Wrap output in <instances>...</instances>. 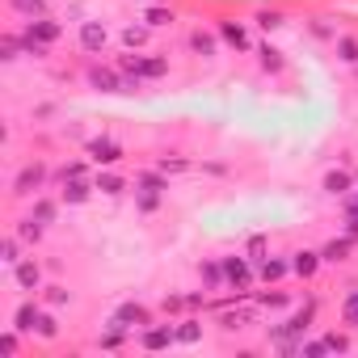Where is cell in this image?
Returning <instances> with one entry per match:
<instances>
[{"mask_svg":"<svg viewBox=\"0 0 358 358\" xmlns=\"http://www.w3.org/2000/svg\"><path fill=\"white\" fill-rule=\"evenodd\" d=\"M64 38V26L55 22V17H34V22H26L22 26V43H26V55H34V59H47L51 55V47Z\"/></svg>","mask_w":358,"mask_h":358,"instance_id":"obj_1","label":"cell"},{"mask_svg":"<svg viewBox=\"0 0 358 358\" xmlns=\"http://www.w3.org/2000/svg\"><path fill=\"white\" fill-rule=\"evenodd\" d=\"M316 312H320V299H316V295H308L303 303H295V308H291V316H287V320L270 324V341H282V337H308V329L316 324Z\"/></svg>","mask_w":358,"mask_h":358,"instance_id":"obj_2","label":"cell"},{"mask_svg":"<svg viewBox=\"0 0 358 358\" xmlns=\"http://www.w3.org/2000/svg\"><path fill=\"white\" fill-rule=\"evenodd\" d=\"M224 262V278H228V291L236 299H249L253 295V282H257V266L249 262V253H232V257H220Z\"/></svg>","mask_w":358,"mask_h":358,"instance_id":"obj_3","label":"cell"},{"mask_svg":"<svg viewBox=\"0 0 358 358\" xmlns=\"http://www.w3.org/2000/svg\"><path fill=\"white\" fill-rule=\"evenodd\" d=\"M47 177H51L47 160H26V164L17 169V177H13V199H34V194H43V190H47Z\"/></svg>","mask_w":358,"mask_h":358,"instance_id":"obj_4","label":"cell"},{"mask_svg":"<svg viewBox=\"0 0 358 358\" xmlns=\"http://www.w3.org/2000/svg\"><path fill=\"white\" fill-rule=\"evenodd\" d=\"M152 320H156V316H152L148 303H139V299H122L106 324H118V329H127V333H139V329H148Z\"/></svg>","mask_w":358,"mask_h":358,"instance_id":"obj_5","label":"cell"},{"mask_svg":"<svg viewBox=\"0 0 358 358\" xmlns=\"http://www.w3.org/2000/svg\"><path fill=\"white\" fill-rule=\"evenodd\" d=\"M85 156H89V164H97V169H114V164L127 156V148H122L114 135H93V139L85 143Z\"/></svg>","mask_w":358,"mask_h":358,"instance_id":"obj_6","label":"cell"},{"mask_svg":"<svg viewBox=\"0 0 358 358\" xmlns=\"http://www.w3.org/2000/svg\"><path fill=\"white\" fill-rule=\"evenodd\" d=\"M85 80H89V89H97V93H127V76H122L118 64H93V68L85 72Z\"/></svg>","mask_w":358,"mask_h":358,"instance_id":"obj_7","label":"cell"},{"mask_svg":"<svg viewBox=\"0 0 358 358\" xmlns=\"http://www.w3.org/2000/svg\"><path fill=\"white\" fill-rule=\"evenodd\" d=\"M135 345H139V350H173V345H177V320H169V324L152 320L148 329L135 333Z\"/></svg>","mask_w":358,"mask_h":358,"instance_id":"obj_8","label":"cell"},{"mask_svg":"<svg viewBox=\"0 0 358 358\" xmlns=\"http://www.w3.org/2000/svg\"><path fill=\"white\" fill-rule=\"evenodd\" d=\"M76 43H80L85 55H101V51L110 47V30H106V22H101V17H85L80 30H76Z\"/></svg>","mask_w":358,"mask_h":358,"instance_id":"obj_9","label":"cell"},{"mask_svg":"<svg viewBox=\"0 0 358 358\" xmlns=\"http://www.w3.org/2000/svg\"><path fill=\"white\" fill-rule=\"evenodd\" d=\"M13 282H17V291H22V295H38V291L47 287L43 262H38V257H22V262L13 266Z\"/></svg>","mask_w":358,"mask_h":358,"instance_id":"obj_10","label":"cell"},{"mask_svg":"<svg viewBox=\"0 0 358 358\" xmlns=\"http://www.w3.org/2000/svg\"><path fill=\"white\" fill-rule=\"evenodd\" d=\"M220 38H224V47H232L236 55H249V51H257V43H253V34H249V26L245 22H236V17H224L220 26Z\"/></svg>","mask_w":358,"mask_h":358,"instance_id":"obj_11","label":"cell"},{"mask_svg":"<svg viewBox=\"0 0 358 358\" xmlns=\"http://www.w3.org/2000/svg\"><path fill=\"white\" fill-rule=\"evenodd\" d=\"M186 47H190L194 55H203V59H215L220 47H224V38H220V30H203V26H194V30L186 34Z\"/></svg>","mask_w":358,"mask_h":358,"instance_id":"obj_12","label":"cell"},{"mask_svg":"<svg viewBox=\"0 0 358 358\" xmlns=\"http://www.w3.org/2000/svg\"><path fill=\"white\" fill-rule=\"evenodd\" d=\"M43 308H47V303H43L38 295H26V299H22V303L13 308V329H22L26 337H34V324H38Z\"/></svg>","mask_w":358,"mask_h":358,"instance_id":"obj_13","label":"cell"},{"mask_svg":"<svg viewBox=\"0 0 358 358\" xmlns=\"http://www.w3.org/2000/svg\"><path fill=\"white\" fill-rule=\"evenodd\" d=\"M320 190H324L329 199H345L350 190H358V177H354L350 169H329V173L320 177Z\"/></svg>","mask_w":358,"mask_h":358,"instance_id":"obj_14","label":"cell"},{"mask_svg":"<svg viewBox=\"0 0 358 358\" xmlns=\"http://www.w3.org/2000/svg\"><path fill=\"white\" fill-rule=\"evenodd\" d=\"M64 190H59V199H64V207H85L89 199H93V182H89V177H68V182H59Z\"/></svg>","mask_w":358,"mask_h":358,"instance_id":"obj_15","label":"cell"},{"mask_svg":"<svg viewBox=\"0 0 358 358\" xmlns=\"http://www.w3.org/2000/svg\"><path fill=\"white\" fill-rule=\"evenodd\" d=\"M320 266H324L320 249H299V253H291V274H295V278H303V282H312Z\"/></svg>","mask_w":358,"mask_h":358,"instance_id":"obj_16","label":"cell"},{"mask_svg":"<svg viewBox=\"0 0 358 358\" xmlns=\"http://www.w3.org/2000/svg\"><path fill=\"white\" fill-rule=\"evenodd\" d=\"M287 274H291V257H274V253H266V257L257 262V282H270V287H278Z\"/></svg>","mask_w":358,"mask_h":358,"instance_id":"obj_17","label":"cell"},{"mask_svg":"<svg viewBox=\"0 0 358 358\" xmlns=\"http://www.w3.org/2000/svg\"><path fill=\"white\" fill-rule=\"evenodd\" d=\"M93 186L106 194V199H122L127 190H131V182L122 173H114V169H97V177H93Z\"/></svg>","mask_w":358,"mask_h":358,"instance_id":"obj_18","label":"cell"},{"mask_svg":"<svg viewBox=\"0 0 358 358\" xmlns=\"http://www.w3.org/2000/svg\"><path fill=\"white\" fill-rule=\"evenodd\" d=\"M253 303H257V312H287V308H295V295L291 291H253Z\"/></svg>","mask_w":358,"mask_h":358,"instance_id":"obj_19","label":"cell"},{"mask_svg":"<svg viewBox=\"0 0 358 358\" xmlns=\"http://www.w3.org/2000/svg\"><path fill=\"white\" fill-rule=\"evenodd\" d=\"M59 207H64V199H47V194H34V203H30V220H38L43 228H51V224L59 220Z\"/></svg>","mask_w":358,"mask_h":358,"instance_id":"obj_20","label":"cell"},{"mask_svg":"<svg viewBox=\"0 0 358 358\" xmlns=\"http://www.w3.org/2000/svg\"><path fill=\"white\" fill-rule=\"evenodd\" d=\"M118 43H122V51H143L148 43H152V26L143 22H131V26H122V34H118Z\"/></svg>","mask_w":358,"mask_h":358,"instance_id":"obj_21","label":"cell"},{"mask_svg":"<svg viewBox=\"0 0 358 358\" xmlns=\"http://www.w3.org/2000/svg\"><path fill=\"white\" fill-rule=\"evenodd\" d=\"M354 245H358V241H354V236H345V232H341V236H333L329 245H320V257H324V266H341V262L350 257V249H354Z\"/></svg>","mask_w":358,"mask_h":358,"instance_id":"obj_22","label":"cell"},{"mask_svg":"<svg viewBox=\"0 0 358 358\" xmlns=\"http://www.w3.org/2000/svg\"><path fill=\"white\" fill-rule=\"evenodd\" d=\"M257 64H262V72H266V76H282V72H287L282 51H278V47H270V43H257Z\"/></svg>","mask_w":358,"mask_h":358,"instance_id":"obj_23","label":"cell"},{"mask_svg":"<svg viewBox=\"0 0 358 358\" xmlns=\"http://www.w3.org/2000/svg\"><path fill=\"white\" fill-rule=\"evenodd\" d=\"M131 186L135 190H160V194H169V173L164 169H139Z\"/></svg>","mask_w":358,"mask_h":358,"instance_id":"obj_24","label":"cell"},{"mask_svg":"<svg viewBox=\"0 0 358 358\" xmlns=\"http://www.w3.org/2000/svg\"><path fill=\"white\" fill-rule=\"evenodd\" d=\"M199 278H203V291H228V278H224V262H203L199 266Z\"/></svg>","mask_w":358,"mask_h":358,"instance_id":"obj_25","label":"cell"},{"mask_svg":"<svg viewBox=\"0 0 358 358\" xmlns=\"http://www.w3.org/2000/svg\"><path fill=\"white\" fill-rule=\"evenodd\" d=\"M249 320H257V303L253 308H236V312H220V329L224 333H241V329H249Z\"/></svg>","mask_w":358,"mask_h":358,"instance_id":"obj_26","label":"cell"},{"mask_svg":"<svg viewBox=\"0 0 358 358\" xmlns=\"http://www.w3.org/2000/svg\"><path fill=\"white\" fill-rule=\"evenodd\" d=\"M203 341V320L199 316H182L177 320V345H199Z\"/></svg>","mask_w":358,"mask_h":358,"instance_id":"obj_27","label":"cell"},{"mask_svg":"<svg viewBox=\"0 0 358 358\" xmlns=\"http://www.w3.org/2000/svg\"><path fill=\"white\" fill-rule=\"evenodd\" d=\"M333 55H337L345 68H358V38H354V34H337V38H333Z\"/></svg>","mask_w":358,"mask_h":358,"instance_id":"obj_28","label":"cell"},{"mask_svg":"<svg viewBox=\"0 0 358 358\" xmlns=\"http://www.w3.org/2000/svg\"><path fill=\"white\" fill-rule=\"evenodd\" d=\"M34 337H38V341H55V337H59V316H55V308H43V316H38V324H34Z\"/></svg>","mask_w":358,"mask_h":358,"instance_id":"obj_29","label":"cell"},{"mask_svg":"<svg viewBox=\"0 0 358 358\" xmlns=\"http://www.w3.org/2000/svg\"><path fill=\"white\" fill-rule=\"evenodd\" d=\"M38 299H43L47 308H64V303H72V291H68L64 282H47V287L38 291Z\"/></svg>","mask_w":358,"mask_h":358,"instance_id":"obj_30","label":"cell"},{"mask_svg":"<svg viewBox=\"0 0 358 358\" xmlns=\"http://www.w3.org/2000/svg\"><path fill=\"white\" fill-rule=\"evenodd\" d=\"M0 262H5L9 270L22 262V236L17 232H5V241H0Z\"/></svg>","mask_w":358,"mask_h":358,"instance_id":"obj_31","label":"cell"},{"mask_svg":"<svg viewBox=\"0 0 358 358\" xmlns=\"http://www.w3.org/2000/svg\"><path fill=\"white\" fill-rule=\"evenodd\" d=\"M47 5H51V0H9V9H13V13H22L26 22L47 17Z\"/></svg>","mask_w":358,"mask_h":358,"instance_id":"obj_32","label":"cell"},{"mask_svg":"<svg viewBox=\"0 0 358 358\" xmlns=\"http://www.w3.org/2000/svg\"><path fill=\"white\" fill-rule=\"evenodd\" d=\"M160 203H164L160 190H135V211H139V215H156Z\"/></svg>","mask_w":358,"mask_h":358,"instance_id":"obj_33","label":"cell"},{"mask_svg":"<svg viewBox=\"0 0 358 358\" xmlns=\"http://www.w3.org/2000/svg\"><path fill=\"white\" fill-rule=\"evenodd\" d=\"M324 345H329V354H350V350H354L345 324H341V329H329V333H324Z\"/></svg>","mask_w":358,"mask_h":358,"instance_id":"obj_34","label":"cell"},{"mask_svg":"<svg viewBox=\"0 0 358 358\" xmlns=\"http://www.w3.org/2000/svg\"><path fill=\"white\" fill-rule=\"evenodd\" d=\"M341 324L345 329H358V287H350L345 299H341Z\"/></svg>","mask_w":358,"mask_h":358,"instance_id":"obj_35","label":"cell"},{"mask_svg":"<svg viewBox=\"0 0 358 358\" xmlns=\"http://www.w3.org/2000/svg\"><path fill=\"white\" fill-rule=\"evenodd\" d=\"M22 329H5L0 333V358H17V350H22Z\"/></svg>","mask_w":358,"mask_h":358,"instance_id":"obj_36","label":"cell"},{"mask_svg":"<svg viewBox=\"0 0 358 358\" xmlns=\"http://www.w3.org/2000/svg\"><path fill=\"white\" fill-rule=\"evenodd\" d=\"M13 232H17V236H22V241H26V245H38V241H43V232H47V228H43V224H38V220H30V215H26V220H22V224H17V228H13Z\"/></svg>","mask_w":358,"mask_h":358,"instance_id":"obj_37","label":"cell"},{"mask_svg":"<svg viewBox=\"0 0 358 358\" xmlns=\"http://www.w3.org/2000/svg\"><path fill=\"white\" fill-rule=\"evenodd\" d=\"M139 22H148L152 30H164V26H173V22H177V13H173V9H148Z\"/></svg>","mask_w":358,"mask_h":358,"instance_id":"obj_38","label":"cell"},{"mask_svg":"<svg viewBox=\"0 0 358 358\" xmlns=\"http://www.w3.org/2000/svg\"><path fill=\"white\" fill-rule=\"evenodd\" d=\"M257 26L270 34V30H282V26H287V17H282L278 9H262V13H257Z\"/></svg>","mask_w":358,"mask_h":358,"instance_id":"obj_39","label":"cell"},{"mask_svg":"<svg viewBox=\"0 0 358 358\" xmlns=\"http://www.w3.org/2000/svg\"><path fill=\"white\" fill-rule=\"evenodd\" d=\"M299 354L320 358V354H329V345H324V337H303V350H299Z\"/></svg>","mask_w":358,"mask_h":358,"instance_id":"obj_40","label":"cell"},{"mask_svg":"<svg viewBox=\"0 0 358 358\" xmlns=\"http://www.w3.org/2000/svg\"><path fill=\"white\" fill-rule=\"evenodd\" d=\"M186 308H190V303H186V295H164V312H169V316H182Z\"/></svg>","mask_w":358,"mask_h":358,"instance_id":"obj_41","label":"cell"},{"mask_svg":"<svg viewBox=\"0 0 358 358\" xmlns=\"http://www.w3.org/2000/svg\"><path fill=\"white\" fill-rule=\"evenodd\" d=\"M68 177H89V164H85V160H72V164H64L59 182H68Z\"/></svg>","mask_w":358,"mask_h":358,"instance_id":"obj_42","label":"cell"},{"mask_svg":"<svg viewBox=\"0 0 358 358\" xmlns=\"http://www.w3.org/2000/svg\"><path fill=\"white\" fill-rule=\"evenodd\" d=\"M262 257H266V236H253V241H249V262L257 266Z\"/></svg>","mask_w":358,"mask_h":358,"instance_id":"obj_43","label":"cell"},{"mask_svg":"<svg viewBox=\"0 0 358 358\" xmlns=\"http://www.w3.org/2000/svg\"><path fill=\"white\" fill-rule=\"evenodd\" d=\"M354 177H358V169H354Z\"/></svg>","mask_w":358,"mask_h":358,"instance_id":"obj_44","label":"cell"},{"mask_svg":"<svg viewBox=\"0 0 358 358\" xmlns=\"http://www.w3.org/2000/svg\"><path fill=\"white\" fill-rule=\"evenodd\" d=\"M51 5H55V0H51Z\"/></svg>","mask_w":358,"mask_h":358,"instance_id":"obj_45","label":"cell"}]
</instances>
